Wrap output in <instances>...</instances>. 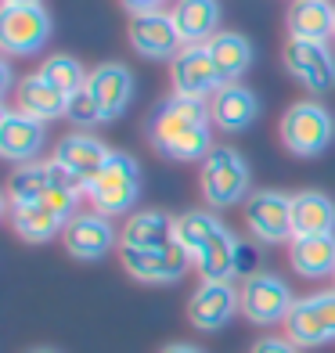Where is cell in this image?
<instances>
[{"label": "cell", "mask_w": 335, "mask_h": 353, "mask_svg": "<svg viewBox=\"0 0 335 353\" xmlns=\"http://www.w3.org/2000/svg\"><path fill=\"white\" fill-rule=\"evenodd\" d=\"M210 116L223 134H242L260 119V98L242 83H223L210 98Z\"/></svg>", "instance_id": "e0dca14e"}, {"label": "cell", "mask_w": 335, "mask_h": 353, "mask_svg": "<svg viewBox=\"0 0 335 353\" xmlns=\"http://www.w3.org/2000/svg\"><path fill=\"white\" fill-rule=\"evenodd\" d=\"M108 144L98 141L94 134L87 130H79V134H69V137H61L58 141V148H54V163H61L79 184H83V195H87V184L94 181V176L101 173V166L108 163Z\"/></svg>", "instance_id": "2e32d148"}, {"label": "cell", "mask_w": 335, "mask_h": 353, "mask_svg": "<svg viewBox=\"0 0 335 353\" xmlns=\"http://www.w3.org/2000/svg\"><path fill=\"white\" fill-rule=\"evenodd\" d=\"M130 47L141 58H177V51L184 47L173 14L166 11H148V14H134L130 19Z\"/></svg>", "instance_id": "9a60e30c"}, {"label": "cell", "mask_w": 335, "mask_h": 353, "mask_svg": "<svg viewBox=\"0 0 335 353\" xmlns=\"http://www.w3.org/2000/svg\"><path fill=\"white\" fill-rule=\"evenodd\" d=\"M292 270L307 281H321L335 274V234H314V238H292L289 242Z\"/></svg>", "instance_id": "44dd1931"}, {"label": "cell", "mask_w": 335, "mask_h": 353, "mask_svg": "<svg viewBox=\"0 0 335 353\" xmlns=\"http://www.w3.org/2000/svg\"><path fill=\"white\" fill-rule=\"evenodd\" d=\"M285 335L303 346H325L335 343V288L321 296L296 299V307L285 317Z\"/></svg>", "instance_id": "9c48e42d"}, {"label": "cell", "mask_w": 335, "mask_h": 353, "mask_svg": "<svg viewBox=\"0 0 335 353\" xmlns=\"http://www.w3.org/2000/svg\"><path fill=\"white\" fill-rule=\"evenodd\" d=\"M242 314L252 321V325H285V317H289V310L296 307L292 299V288L285 278L270 274V270H260V274L245 278L242 285Z\"/></svg>", "instance_id": "ba28073f"}, {"label": "cell", "mask_w": 335, "mask_h": 353, "mask_svg": "<svg viewBox=\"0 0 335 353\" xmlns=\"http://www.w3.org/2000/svg\"><path fill=\"white\" fill-rule=\"evenodd\" d=\"M285 69L296 76L307 90L325 94L335 87V51L321 40H296L289 37L285 43Z\"/></svg>", "instance_id": "7c38bea8"}, {"label": "cell", "mask_w": 335, "mask_h": 353, "mask_svg": "<svg viewBox=\"0 0 335 353\" xmlns=\"http://www.w3.org/2000/svg\"><path fill=\"white\" fill-rule=\"evenodd\" d=\"M289 37L328 43L335 37V4L332 0H296L289 8Z\"/></svg>", "instance_id": "cb8c5ba5"}, {"label": "cell", "mask_w": 335, "mask_h": 353, "mask_svg": "<svg viewBox=\"0 0 335 353\" xmlns=\"http://www.w3.org/2000/svg\"><path fill=\"white\" fill-rule=\"evenodd\" d=\"M43 141H47V130H43L40 119L26 116L19 108L0 112V155H4L8 163H19V166L33 163L43 148Z\"/></svg>", "instance_id": "5bb4252c"}, {"label": "cell", "mask_w": 335, "mask_h": 353, "mask_svg": "<svg viewBox=\"0 0 335 353\" xmlns=\"http://www.w3.org/2000/svg\"><path fill=\"white\" fill-rule=\"evenodd\" d=\"M11 228L22 242L40 245V242L58 238L61 231H65V223H61L54 213H47L43 205H22V210H11Z\"/></svg>", "instance_id": "f1b7e54d"}, {"label": "cell", "mask_w": 335, "mask_h": 353, "mask_svg": "<svg viewBox=\"0 0 335 353\" xmlns=\"http://www.w3.org/2000/svg\"><path fill=\"white\" fill-rule=\"evenodd\" d=\"M51 40V14L43 4H19L0 11V47L11 58H29Z\"/></svg>", "instance_id": "8992f818"}, {"label": "cell", "mask_w": 335, "mask_h": 353, "mask_svg": "<svg viewBox=\"0 0 335 353\" xmlns=\"http://www.w3.org/2000/svg\"><path fill=\"white\" fill-rule=\"evenodd\" d=\"M141 199V166L134 155L112 152L101 173L87 184V202L90 210H98L105 216H123L134 210V202Z\"/></svg>", "instance_id": "3957f363"}, {"label": "cell", "mask_w": 335, "mask_h": 353, "mask_svg": "<svg viewBox=\"0 0 335 353\" xmlns=\"http://www.w3.org/2000/svg\"><path fill=\"white\" fill-rule=\"evenodd\" d=\"M335 137V119L325 105L317 101H296L281 116V144L299 159L321 155Z\"/></svg>", "instance_id": "277c9868"}, {"label": "cell", "mask_w": 335, "mask_h": 353, "mask_svg": "<svg viewBox=\"0 0 335 353\" xmlns=\"http://www.w3.org/2000/svg\"><path fill=\"white\" fill-rule=\"evenodd\" d=\"M249 353H299V346L289 339V335H267V339L252 343Z\"/></svg>", "instance_id": "d6a6232c"}, {"label": "cell", "mask_w": 335, "mask_h": 353, "mask_svg": "<svg viewBox=\"0 0 335 353\" xmlns=\"http://www.w3.org/2000/svg\"><path fill=\"white\" fill-rule=\"evenodd\" d=\"M159 353H202V350L191 346V343H170V346H163Z\"/></svg>", "instance_id": "e575fe53"}, {"label": "cell", "mask_w": 335, "mask_h": 353, "mask_svg": "<svg viewBox=\"0 0 335 353\" xmlns=\"http://www.w3.org/2000/svg\"><path fill=\"white\" fill-rule=\"evenodd\" d=\"M170 83H173V94H184V98H213L223 83L210 58V47L205 43L181 47L177 58L170 61Z\"/></svg>", "instance_id": "4fadbf2b"}, {"label": "cell", "mask_w": 335, "mask_h": 353, "mask_svg": "<svg viewBox=\"0 0 335 353\" xmlns=\"http://www.w3.org/2000/svg\"><path fill=\"white\" fill-rule=\"evenodd\" d=\"M47 188H51V173H47V163H26L8 176L4 199L11 210H22V205H37Z\"/></svg>", "instance_id": "4316f807"}, {"label": "cell", "mask_w": 335, "mask_h": 353, "mask_svg": "<svg viewBox=\"0 0 335 353\" xmlns=\"http://www.w3.org/2000/svg\"><path fill=\"white\" fill-rule=\"evenodd\" d=\"M79 199H83V188H76V184H51V188H47V195L37 205H43L47 213H54L61 223H69L79 213Z\"/></svg>", "instance_id": "4dcf8cb0"}, {"label": "cell", "mask_w": 335, "mask_h": 353, "mask_svg": "<svg viewBox=\"0 0 335 353\" xmlns=\"http://www.w3.org/2000/svg\"><path fill=\"white\" fill-rule=\"evenodd\" d=\"M61 245H65L72 260L94 263V260H105L116 245H123V231H116L112 216L98 210H79L61 231Z\"/></svg>", "instance_id": "5b68a950"}, {"label": "cell", "mask_w": 335, "mask_h": 353, "mask_svg": "<svg viewBox=\"0 0 335 353\" xmlns=\"http://www.w3.org/2000/svg\"><path fill=\"white\" fill-rule=\"evenodd\" d=\"M292 231H296V238L335 234V202L325 191H296L292 195Z\"/></svg>", "instance_id": "7402d4cb"}, {"label": "cell", "mask_w": 335, "mask_h": 353, "mask_svg": "<svg viewBox=\"0 0 335 353\" xmlns=\"http://www.w3.org/2000/svg\"><path fill=\"white\" fill-rule=\"evenodd\" d=\"M173 220L163 210H141L130 213V220L123 223V245H134V249H163L173 242Z\"/></svg>", "instance_id": "484cf974"}, {"label": "cell", "mask_w": 335, "mask_h": 353, "mask_svg": "<svg viewBox=\"0 0 335 353\" xmlns=\"http://www.w3.org/2000/svg\"><path fill=\"white\" fill-rule=\"evenodd\" d=\"M173 26L187 43H210L220 33V0H177L173 4Z\"/></svg>", "instance_id": "ffe728a7"}, {"label": "cell", "mask_w": 335, "mask_h": 353, "mask_svg": "<svg viewBox=\"0 0 335 353\" xmlns=\"http://www.w3.org/2000/svg\"><path fill=\"white\" fill-rule=\"evenodd\" d=\"M119 263L130 278L137 281H148V285H170L184 278V270L195 263L191 256L177 245L170 242L163 249H134V245H119Z\"/></svg>", "instance_id": "30bf717a"}, {"label": "cell", "mask_w": 335, "mask_h": 353, "mask_svg": "<svg viewBox=\"0 0 335 353\" xmlns=\"http://www.w3.org/2000/svg\"><path fill=\"white\" fill-rule=\"evenodd\" d=\"M245 228L249 234L263 245H281L292 242V195H281V191H252L245 199Z\"/></svg>", "instance_id": "52a82bcc"}, {"label": "cell", "mask_w": 335, "mask_h": 353, "mask_svg": "<svg viewBox=\"0 0 335 353\" xmlns=\"http://www.w3.org/2000/svg\"><path fill=\"white\" fill-rule=\"evenodd\" d=\"M65 119H72L76 126H98V123H105V108H101V101L90 94V87H83V90H76L72 98H69V105H65Z\"/></svg>", "instance_id": "1f68e13d"}, {"label": "cell", "mask_w": 335, "mask_h": 353, "mask_svg": "<svg viewBox=\"0 0 335 353\" xmlns=\"http://www.w3.org/2000/svg\"><path fill=\"white\" fill-rule=\"evenodd\" d=\"M238 238L227 223H220V231L199 249L195 270L202 281H234L238 278Z\"/></svg>", "instance_id": "d6986e66"}, {"label": "cell", "mask_w": 335, "mask_h": 353, "mask_svg": "<svg viewBox=\"0 0 335 353\" xmlns=\"http://www.w3.org/2000/svg\"><path fill=\"white\" fill-rule=\"evenodd\" d=\"M332 288H335V274H332Z\"/></svg>", "instance_id": "74e56055"}, {"label": "cell", "mask_w": 335, "mask_h": 353, "mask_svg": "<svg viewBox=\"0 0 335 353\" xmlns=\"http://www.w3.org/2000/svg\"><path fill=\"white\" fill-rule=\"evenodd\" d=\"M159 4L163 0H123V8L130 14H148V11H159Z\"/></svg>", "instance_id": "836d02e7"}, {"label": "cell", "mask_w": 335, "mask_h": 353, "mask_svg": "<svg viewBox=\"0 0 335 353\" xmlns=\"http://www.w3.org/2000/svg\"><path fill=\"white\" fill-rule=\"evenodd\" d=\"M242 310V288L234 281H199L187 299V321L199 332H220Z\"/></svg>", "instance_id": "8fae6325"}, {"label": "cell", "mask_w": 335, "mask_h": 353, "mask_svg": "<svg viewBox=\"0 0 335 353\" xmlns=\"http://www.w3.org/2000/svg\"><path fill=\"white\" fill-rule=\"evenodd\" d=\"M332 40H335V37H332Z\"/></svg>", "instance_id": "f35d334b"}, {"label": "cell", "mask_w": 335, "mask_h": 353, "mask_svg": "<svg viewBox=\"0 0 335 353\" xmlns=\"http://www.w3.org/2000/svg\"><path fill=\"white\" fill-rule=\"evenodd\" d=\"M249 184L252 173L245 155L231 148V144H216V148L202 159V173H199V188L202 199L213 205V210H227L249 199Z\"/></svg>", "instance_id": "7a4b0ae2"}, {"label": "cell", "mask_w": 335, "mask_h": 353, "mask_svg": "<svg viewBox=\"0 0 335 353\" xmlns=\"http://www.w3.org/2000/svg\"><path fill=\"white\" fill-rule=\"evenodd\" d=\"M90 94L101 101L105 108V119H116L126 112L134 98V72L123 65V61H105V65L90 69V79H87Z\"/></svg>", "instance_id": "ac0fdd59"}, {"label": "cell", "mask_w": 335, "mask_h": 353, "mask_svg": "<svg viewBox=\"0 0 335 353\" xmlns=\"http://www.w3.org/2000/svg\"><path fill=\"white\" fill-rule=\"evenodd\" d=\"M210 47V58L220 72V83H238L249 65H252V43L242 33H231V29H220V33L205 43Z\"/></svg>", "instance_id": "d4e9b609"}, {"label": "cell", "mask_w": 335, "mask_h": 353, "mask_svg": "<svg viewBox=\"0 0 335 353\" xmlns=\"http://www.w3.org/2000/svg\"><path fill=\"white\" fill-rule=\"evenodd\" d=\"M29 353H54V350H29Z\"/></svg>", "instance_id": "8d00e7d4"}, {"label": "cell", "mask_w": 335, "mask_h": 353, "mask_svg": "<svg viewBox=\"0 0 335 353\" xmlns=\"http://www.w3.org/2000/svg\"><path fill=\"white\" fill-rule=\"evenodd\" d=\"M40 76L47 79L51 87H58L65 98H72L76 90H83L87 87V79H90V72L79 65V61L72 58V54H51L40 65Z\"/></svg>", "instance_id": "f546056e"}, {"label": "cell", "mask_w": 335, "mask_h": 353, "mask_svg": "<svg viewBox=\"0 0 335 353\" xmlns=\"http://www.w3.org/2000/svg\"><path fill=\"white\" fill-rule=\"evenodd\" d=\"M14 101H19V112H26V116H33L40 123L65 116V105H69L65 94L47 83L40 72L19 79V87H14Z\"/></svg>", "instance_id": "603a6c76"}, {"label": "cell", "mask_w": 335, "mask_h": 353, "mask_svg": "<svg viewBox=\"0 0 335 353\" xmlns=\"http://www.w3.org/2000/svg\"><path fill=\"white\" fill-rule=\"evenodd\" d=\"M210 123H213V116H210L205 98L170 94L148 116V141L163 159H173V163H202L216 148Z\"/></svg>", "instance_id": "6da1fadb"}, {"label": "cell", "mask_w": 335, "mask_h": 353, "mask_svg": "<svg viewBox=\"0 0 335 353\" xmlns=\"http://www.w3.org/2000/svg\"><path fill=\"white\" fill-rule=\"evenodd\" d=\"M220 216L210 213V210H191V213H181L177 220H173V242H177L191 260L199 256V249L210 242V238L220 231Z\"/></svg>", "instance_id": "83f0119b"}, {"label": "cell", "mask_w": 335, "mask_h": 353, "mask_svg": "<svg viewBox=\"0 0 335 353\" xmlns=\"http://www.w3.org/2000/svg\"><path fill=\"white\" fill-rule=\"evenodd\" d=\"M19 4H40V0H4V8H19Z\"/></svg>", "instance_id": "d590c367"}]
</instances>
